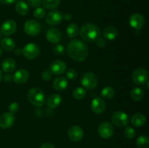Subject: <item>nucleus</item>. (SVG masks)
<instances>
[{"label":"nucleus","mask_w":149,"mask_h":148,"mask_svg":"<svg viewBox=\"0 0 149 148\" xmlns=\"http://www.w3.org/2000/svg\"><path fill=\"white\" fill-rule=\"evenodd\" d=\"M1 54H2V49H1V48H0V56H1Z\"/></svg>","instance_id":"obj_46"},{"label":"nucleus","mask_w":149,"mask_h":148,"mask_svg":"<svg viewBox=\"0 0 149 148\" xmlns=\"http://www.w3.org/2000/svg\"><path fill=\"white\" fill-rule=\"evenodd\" d=\"M16 28L17 25L15 22L13 20H7L1 25V33L5 36H11L15 32Z\"/></svg>","instance_id":"obj_15"},{"label":"nucleus","mask_w":149,"mask_h":148,"mask_svg":"<svg viewBox=\"0 0 149 148\" xmlns=\"http://www.w3.org/2000/svg\"><path fill=\"white\" fill-rule=\"evenodd\" d=\"M68 136L72 142H79L84 136L83 129L79 126H72L68 129Z\"/></svg>","instance_id":"obj_10"},{"label":"nucleus","mask_w":149,"mask_h":148,"mask_svg":"<svg viewBox=\"0 0 149 148\" xmlns=\"http://www.w3.org/2000/svg\"><path fill=\"white\" fill-rule=\"evenodd\" d=\"M27 3L32 7H38L42 3V0H27Z\"/></svg>","instance_id":"obj_38"},{"label":"nucleus","mask_w":149,"mask_h":148,"mask_svg":"<svg viewBox=\"0 0 149 148\" xmlns=\"http://www.w3.org/2000/svg\"><path fill=\"white\" fill-rule=\"evenodd\" d=\"M130 97L134 101H141L144 97V91L142 89L134 88L130 92Z\"/></svg>","instance_id":"obj_27"},{"label":"nucleus","mask_w":149,"mask_h":148,"mask_svg":"<svg viewBox=\"0 0 149 148\" xmlns=\"http://www.w3.org/2000/svg\"><path fill=\"white\" fill-rule=\"evenodd\" d=\"M41 148H55L51 143H45L41 146Z\"/></svg>","instance_id":"obj_43"},{"label":"nucleus","mask_w":149,"mask_h":148,"mask_svg":"<svg viewBox=\"0 0 149 148\" xmlns=\"http://www.w3.org/2000/svg\"><path fill=\"white\" fill-rule=\"evenodd\" d=\"M16 68V63L15 61L12 58H6L4 60L2 61V63H1V68H2V71L4 72L7 73H11L13 71H15Z\"/></svg>","instance_id":"obj_21"},{"label":"nucleus","mask_w":149,"mask_h":148,"mask_svg":"<svg viewBox=\"0 0 149 148\" xmlns=\"http://www.w3.org/2000/svg\"><path fill=\"white\" fill-rule=\"evenodd\" d=\"M4 81H7V82H10L13 80V75H10V74H6L4 77Z\"/></svg>","instance_id":"obj_40"},{"label":"nucleus","mask_w":149,"mask_h":148,"mask_svg":"<svg viewBox=\"0 0 149 148\" xmlns=\"http://www.w3.org/2000/svg\"><path fill=\"white\" fill-rule=\"evenodd\" d=\"M118 30L116 28L113 27V26H109L106 27L104 30H103V36L104 39H108V40H114L118 36Z\"/></svg>","instance_id":"obj_20"},{"label":"nucleus","mask_w":149,"mask_h":148,"mask_svg":"<svg viewBox=\"0 0 149 148\" xmlns=\"http://www.w3.org/2000/svg\"><path fill=\"white\" fill-rule=\"evenodd\" d=\"M61 102H62V97L59 94H52L48 97L47 104L49 108L54 109L58 107L61 104Z\"/></svg>","instance_id":"obj_19"},{"label":"nucleus","mask_w":149,"mask_h":148,"mask_svg":"<svg viewBox=\"0 0 149 148\" xmlns=\"http://www.w3.org/2000/svg\"><path fill=\"white\" fill-rule=\"evenodd\" d=\"M15 11L20 15H26L29 12V6L27 3L23 0L17 1L15 5Z\"/></svg>","instance_id":"obj_24"},{"label":"nucleus","mask_w":149,"mask_h":148,"mask_svg":"<svg viewBox=\"0 0 149 148\" xmlns=\"http://www.w3.org/2000/svg\"><path fill=\"white\" fill-rule=\"evenodd\" d=\"M77 75H78V73H77V71L75 69H74V68H70V69H68L67 71L66 74H65L66 78L69 80L75 79L77 77Z\"/></svg>","instance_id":"obj_34"},{"label":"nucleus","mask_w":149,"mask_h":148,"mask_svg":"<svg viewBox=\"0 0 149 148\" xmlns=\"http://www.w3.org/2000/svg\"><path fill=\"white\" fill-rule=\"evenodd\" d=\"M99 135L103 139H109L111 137L114 132V129L113 126L110 122L104 121L101 123L99 126L98 129H97Z\"/></svg>","instance_id":"obj_9"},{"label":"nucleus","mask_w":149,"mask_h":148,"mask_svg":"<svg viewBox=\"0 0 149 148\" xmlns=\"http://www.w3.org/2000/svg\"><path fill=\"white\" fill-rule=\"evenodd\" d=\"M17 0H0V2L4 4H13V3H14Z\"/></svg>","instance_id":"obj_42"},{"label":"nucleus","mask_w":149,"mask_h":148,"mask_svg":"<svg viewBox=\"0 0 149 148\" xmlns=\"http://www.w3.org/2000/svg\"><path fill=\"white\" fill-rule=\"evenodd\" d=\"M14 54H15V55H20L22 54V49L17 48V49H16L15 50Z\"/></svg>","instance_id":"obj_44"},{"label":"nucleus","mask_w":149,"mask_h":148,"mask_svg":"<svg viewBox=\"0 0 149 148\" xmlns=\"http://www.w3.org/2000/svg\"><path fill=\"white\" fill-rule=\"evenodd\" d=\"M1 47L5 51H12L14 49L15 46V43L14 41L10 38H4L1 41Z\"/></svg>","instance_id":"obj_26"},{"label":"nucleus","mask_w":149,"mask_h":148,"mask_svg":"<svg viewBox=\"0 0 149 148\" xmlns=\"http://www.w3.org/2000/svg\"><path fill=\"white\" fill-rule=\"evenodd\" d=\"M86 94H87V92H86L85 89L82 88V87H77L72 92V95L74 98L79 100L84 99L85 97Z\"/></svg>","instance_id":"obj_31"},{"label":"nucleus","mask_w":149,"mask_h":148,"mask_svg":"<svg viewBox=\"0 0 149 148\" xmlns=\"http://www.w3.org/2000/svg\"><path fill=\"white\" fill-rule=\"evenodd\" d=\"M24 31L29 36H36L41 31L40 24L35 20H27L24 24Z\"/></svg>","instance_id":"obj_8"},{"label":"nucleus","mask_w":149,"mask_h":148,"mask_svg":"<svg viewBox=\"0 0 149 148\" xmlns=\"http://www.w3.org/2000/svg\"><path fill=\"white\" fill-rule=\"evenodd\" d=\"M54 52L58 55H62L64 54L65 49L64 46L61 44H56L54 46Z\"/></svg>","instance_id":"obj_36"},{"label":"nucleus","mask_w":149,"mask_h":148,"mask_svg":"<svg viewBox=\"0 0 149 148\" xmlns=\"http://www.w3.org/2000/svg\"><path fill=\"white\" fill-rule=\"evenodd\" d=\"M136 145L138 148H148L149 147V139L147 136H140L136 139Z\"/></svg>","instance_id":"obj_30"},{"label":"nucleus","mask_w":149,"mask_h":148,"mask_svg":"<svg viewBox=\"0 0 149 148\" xmlns=\"http://www.w3.org/2000/svg\"><path fill=\"white\" fill-rule=\"evenodd\" d=\"M68 81L65 77H58L53 81V87L55 90L58 91H62L65 90L68 86Z\"/></svg>","instance_id":"obj_22"},{"label":"nucleus","mask_w":149,"mask_h":148,"mask_svg":"<svg viewBox=\"0 0 149 148\" xmlns=\"http://www.w3.org/2000/svg\"><path fill=\"white\" fill-rule=\"evenodd\" d=\"M2 77H3V75H2V71H1V69H0V81H1V79H2Z\"/></svg>","instance_id":"obj_45"},{"label":"nucleus","mask_w":149,"mask_h":148,"mask_svg":"<svg viewBox=\"0 0 149 148\" xmlns=\"http://www.w3.org/2000/svg\"><path fill=\"white\" fill-rule=\"evenodd\" d=\"M63 20V14L57 10L49 12L46 16V22L51 26H57Z\"/></svg>","instance_id":"obj_13"},{"label":"nucleus","mask_w":149,"mask_h":148,"mask_svg":"<svg viewBox=\"0 0 149 148\" xmlns=\"http://www.w3.org/2000/svg\"><path fill=\"white\" fill-rule=\"evenodd\" d=\"M13 81L17 84H23L28 81L29 78V73L26 69H19L13 75Z\"/></svg>","instance_id":"obj_18"},{"label":"nucleus","mask_w":149,"mask_h":148,"mask_svg":"<svg viewBox=\"0 0 149 148\" xmlns=\"http://www.w3.org/2000/svg\"><path fill=\"white\" fill-rule=\"evenodd\" d=\"M33 15L36 18L42 19L45 16V10L43 7H36L33 11Z\"/></svg>","instance_id":"obj_33"},{"label":"nucleus","mask_w":149,"mask_h":148,"mask_svg":"<svg viewBox=\"0 0 149 148\" xmlns=\"http://www.w3.org/2000/svg\"><path fill=\"white\" fill-rule=\"evenodd\" d=\"M63 19H65V20H71L72 19V15L70 13H65L63 15Z\"/></svg>","instance_id":"obj_41"},{"label":"nucleus","mask_w":149,"mask_h":148,"mask_svg":"<svg viewBox=\"0 0 149 148\" xmlns=\"http://www.w3.org/2000/svg\"><path fill=\"white\" fill-rule=\"evenodd\" d=\"M29 102L36 107H42L45 103V94L41 89L32 88L28 94Z\"/></svg>","instance_id":"obj_3"},{"label":"nucleus","mask_w":149,"mask_h":148,"mask_svg":"<svg viewBox=\"0 0 149 148\" xmlns=\"http://www.w3.org/2000/svg\"><path fill=\"white\" fill-rule=\"evenodd\" d=\"M96 44H97V46L100 48H104L106 45V41L103 38L99 37L97 40L95 41Z\"/></svg>","instance_id":"obj_39"},{"label":"nucleus","mask_w":149,"mask_h":148,"mask_svg":"<svg viewBox=\"0 0 149 148\" xmlns=\"http://www.w3.org/2000/svg\"><path fill=\"white\" fill-rule=\"evenodd\" d=\"M111 121L118 127H125L129 123V117L125 112L116 111L112 114Z\"/></svg>","instance_id":"obj_7"},{"label":"nucleus","mask_w":149,"mask_h":148,"mask_svg":"<svg viewBox=\"0 0 149 148\" xmlns=\"http://www.w3.org/2000/svg\"><path fill=\"white\" fill-rule=\"evenodd\" d=\"M101 31L97 25L93 23H87L81 27L80 36L81 39L87 42L95 41L100 36Z\"/></svg>","instance_id":"obj_2"},{"label":"nucleus","mask_w":149,"mask_h":148,"mask_svg":"<svg viewBox=\"0 0 149 148\" xmlns=\"http://www.w3.org/2000/svg\"><path fill=\"white\" fill-rule=\"evenodd\" d=\"M132 81L137 85L142 86L148 82V73L143 68H138L132 75Z\"/></svg>","instance_id":"obj_6"},{"label":"nucleus","mask_w":149,"mask_h":148,"mask_svg":"<svg viewBox=\"0 0 149 148\" xmlns=\"http://www.w3.org/2000/svg\"><path fill=\"white\" fill-rule=\"evenodd\" d=\"M66 33L71 39L75 38L79 33V28L75 23H70L66 28Z\"/></svg>","instance_id":"obj_25"},{"label":"nucleus","mask_w":149,"mask_h":148,"mask_svg":"<svg viewBox=\"0 0 149 148\" xmlns=\"http://www.w3.org/2000/svg\"><path fill=\"white\" fill-rule=\"evenodd\" d=\"M124 134H125V137L127 138V139H133L135 136V129L132 127H131V126H127L125 129Z\"/></svg>","instance_id":"obj_32"},{"label":"nucleus","mask_w":149,"mask_h":148,"mask_svg":"<svg viewBox=\"0 0 149 148\" xmlns=\"http://www.w3.org/2000/svg\"><path fill=\"white\" fill-rule=\"evenodd\" d=\"M42 3L45 8L53 10L60 5L61 0H42Z\"/></svg>","instance_id":"obj_29"},{"label":"nucleus","mask_w":149,"mask_h":148,"mask_svg":"<svg viewBox=\"0 0 149 148\" xmlns=\"http://www.w3.org/2000/svg\"><path fill=\"white\" fill-rule=\"evenodd\" d=\"M40 48L36 44L29 43L26 44L22 49V55L28 59H33L37 57L39 55Z\"/></svg>","instance_id":"obj_4"},{"label":"nucleus","mask_w":149,"mask_h":148,"mask_svg":"<svg viewBox=\"0 0 149 148\" xmlns=\"http://www.w3.org/2000/svg\"><path fill=\"white\" fill-rule=\"evenodd\" d=\"M130 25L135 30H141L145 25V17L139 13H135L130 17Z\"/></svg>","instance_id":"obj_11"},{"label":"nucleus","mask_w":149,"mask_h":148,"mask_svg":"<svg viewBox=\"0 0 149 148\" xmlns=\"http://www.w3.org/2000/svg\"><path fill=\"white\" fill-rule=\"evenodd\" d=\"M97 78L93 73L88 72L84 73L81 78V84L84 89H93L97 85Z\"/></svg>","instance_id":"obj_5"},{"label":"nucleus","mask_w":149,"mask_h":148,"mask_svg":"<svg viewBox=\"0 0 149 148\" xmlns=\"http://www.w3.org/2000/svg\"><path fill=\"white\" fill-rule=\"evenodd\" d=\"M146 122V118L141 113H136L131 118V123L134 126H136V127H141L144 126Z\"/></svg>","instance_id":"obj_23"},{"label":"nucleus","mask_w":149,"mask_h":148,"mask_svg":"<svg viewBox=\"0 0 149 148\" xmlns=\"http://www.w3.org/2000/svg\"><path fill=\"white\" fill-rule=\"evenodd\" d=\"M115 90L111 86H106L101 90L100 96L104 99H111L114 97Z\"/></svg>","instance_id":"obj_28"},{"label":"nucleus","mask_w":149,"mask_h":148,"mask_svg":"<svg viewBox=\"0 0 149 148\" xmlns=\"http://www.w3.org/2000/svg\"><path fill=\"white\" fill-rule=\"evenodd\" d=\"M19 109H20V106H19V104H17V102H12L11 104L9 105V111H10V113H11L12 114H15L16 113H17L19 110Z\"/></svg>","instance_id":"obj_35"},{"label":"nucleus","mask_w":149,"mask_h":148,"mask_svg":"<svg viewBox=\"0 0 149 148\" xmlns=\"http://www.w3.org/2000/svg\"><path fill=\"white\" fill-rule=\"evenodd\" d=\"M52 73H51L50 71H45L42 73V79L45 80V81H49L52 78Z\"/></svg>","instance_id":"obj_37"},{"label":"nucleus","mask_w":149,"mask_h":148,"mask_svg":"<svg viewBox=\"0 0 149 148\" xmlns=\"http://www.w3.org/2000/svg\"><path fill=\"white\" fill-rule=\"evenodd\" d=\"M91 109L95 114H101L106 110V103L100 97H95L91 102Z\"/></svg>","instance_id":"obj_16"},{"label":"nucleus","mask_w":149,"mask_h":148,"mask_svg":"<svg viewBox=\"0 0 149 148\" xmlns=\"http://www.w3.org/2000/svg\"><path fill=\"white\" fill-rule=\"evenodd\" d=\"M15 123V116L10 112L0 115V127L1 129H9Z\"/></svg>","instance_id":"obj_12"},{"label":"nucleus","mask_w":149,"mask_h":148,"mask_svg":"<svg viewBox=\"0 0 149 148\" xmlns=\"http://www.w3.org/2000/svg\"><path fill=\"white\" fill-rule=\"evenodd\" d=\"M67 53L72 59L81 62L87 59L89 50L85 44L78 39H73L67 46Z\"/></svg>","instance_id":"obj_1"},{"label":"nucleus","mask_w":149,"mask_h":148,"mask_svg":"<svg viewBox=\"0 0 149 148\" xmlns=\"http://www.w3.org/2000/svg\"><path fill=\"white\" fill-rule=\"evenodd\" d=\"M61 37H62V34L59 29L56 28H49V30L47 31L46 33V38L47 40L49 42L52 44H56L61 41Z\"/></svg>","instance_id":"obj_17"},{"label":"nucleus","mask_w":149,"mask_h":148,"mask_svg":"<svg viewBox=\"0 0 149 148\" xmlns=\"http://www.w3.org/2000/svg\"><path fill=\"white\" fill-rule=\"evenodd\" d=\"M66 70V65L62 60H55L49 65V71L54 75H61Z\"/></svg>","instance_id":"obj_14"}]
</instances>
